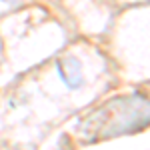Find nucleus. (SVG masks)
Returning a JSON list of instances; mask_svg holds the SVG:
<instances>
[{
  "instance_id": "1",
  "label": "nucleus",
  "mask_w": 150,
  "mask_h": 150,
  "mask_svg": "<svg viewBox=\"0 0 150 150\" xmlns=\"http://www.w3.org/2000/svg\"><path fill=\"white\" fill-rule=\"evenodd\" d=\"M56 70L60 74V78L64 80V84L68 88H78L82 84V72H80V64L74 60V58H68V60H58L56 62Z\"/></svg>"
}]
</instances>
